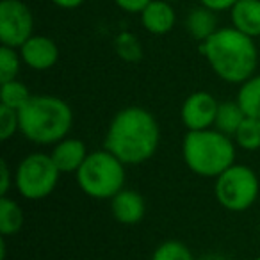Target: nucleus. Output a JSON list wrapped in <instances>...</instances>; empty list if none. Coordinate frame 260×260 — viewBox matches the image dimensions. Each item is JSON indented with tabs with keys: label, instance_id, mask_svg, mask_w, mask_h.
<instances>
[{
	"label": "nucleus",
	"instance_id": "1",
	"mask_svg": "<svg viewBox=\"0 0 260 260\" xmlns=\"http://www.w3.org/2000/svg\"><path fill=\"white\" fill-rule=\"evenodd\" d=\"M160 130L152 112L132 105L112 118L105 134V150L123 164L138 166L152 159L159 148Z\"/></svg>",
	"mask_w": 260,
	"mask_h": 260
},
{
	"label": "nucleus",
	"instance_id": "2",
	"mask_svg": "<svg viewBox=\"0 0 260 260\" xmlns=\"http://www.w3.org/2000/svg\"><path fill=\"white\" fill-rule=\"evenodd\" d=\"M200 52L217 77L224 82L242 84L255 75L258 64V50L253 38L242 34L235 27L217 29L200 45Z\"/></svg>",
	"mask_w": 260,
	"mask_h": 260
},
{
	"label": "nucleus",
	"instance_id": "3",
	"mask_svg": "<svg viewBox=\"0 0 260 260\" xmlns=\"http://www.w3.org/2000/svg\"><path fill=\"white\" fill-rule=\"evenodd\" d=\"M20 132L36 145H55L68 138L73 125L72 107L50 94L30 96L18 111Z\"/></svg>",
	"mask_w": 260,
	"mask_h": 260
},
{
	"label": "nucleus",
	"instance_id": "4",
	"mask_svg": "<svg viewBox=\"0 0 260 260\" xmlns=\"http://www.w3.org/2000/svg\"><path fill=\"white\" fill-rule=\"evenodd\" d=\"M184 162L200 177H219L235 164V146L230 136L219 130H189L182 143Z\"/></svg>",
	"mask_w": 260,
	"mask_h": 260
},
{
	"label": "nucleus",
	"instance_id": "5",
	"mask_svg": "<svg viewBox=\"0 0 260 260\" xmlns=\"http://www.w3.org/2000/svg\"><path fill=\"white\" fill-rule=\"evenodd\" d=\"M77 184L91 198L112 200L125 189V164L109 150L93 152L77 171Z\"/></svg>",
	"mask_w": 260,
	"mask_h": 260
},
{
	"label": "nucleus",
	"instance_id": "6",
	"mask_svg": "<svg viewBox=\"0 0 260 260\" xmlns=\"http://www.w3.org/2000/svg\"><path fill=\"white\" fill-rule=\"evenodd\" d=\"M258 177L248 166L232 164L216 178V198L221 207L232 212L248 210L258 198Z\"/></svg>",
	"mask_w": 260,
	"mask_h": 260
},
{
	"label": "nucleus",
	"instance_id": "7",
	"mask_svg": "<svg viewBox=\"0 0 260 260\" xmlns=\"http://www.w3.org/2000/svg\"><path fill=\"white\" fill-rule=\"evenodd\" d=\"M59 168L47 153H30L18 164L15 185L27 200H43L54 192L59 182Z\"/></svg>",
	"mask_w": 260,
	"mask_h": 260
},
{
	"label": "nucleus",
	"instance_id": "8",
	"mask_svg": "<svg viewBox=\"0 0 260 260\" xmlns=\"http://www.w3.org/2000/svg\"><path fill=\"white\" fill-rule=\"evenodd\" d=\"M34 18L29 6L22 0L0 2V41L6 47L20 48L32 38Z\"/></svg>",
	"mask_w": 260,
	"mask_h": 260
},
{
	"label": "nucleus",
	"instance_id": "9",
	"mask_svg": "<svg viewBox=\"0 0 260 260\" xmlns=\"http://www.w3.org/2000/svg\"><path fill=\"white\" fill-rule=\"evenodd\" d=\"M219 102L207 91H196L189 94L182 104L180 118L187 130H205L210 128L216 121Z\"/></svg>",
	"mask_w": 260,
	"mask_h": 260
},
{
	"label": "nucleus",
	"instance_id": "10",
	"mask_svg": "<svg viewBox=\"0 0 260 260\" xmlns=\"http://www.w3.org/2000/svg\"><path fill=\"white\" fill-rule=\"evenodd\" d=\"M22 61L36 72L50 70L59 59V48L54 40L47 36H32L20 47Z\"/></svg>",
	"mask_w": 260,
	"mask_h": 260
},
{
	"label": "nucleus",
	"instance_id": "11",
	"mask_svg": "<svg viewBox=\"0 0 260 260\" xmlns=\"http://www.w3.org/2000/svg\"><path fill=\"white\" fill-rule=\"evenodd\" d=\"M87 155L89 153L86 150V145L75 138L61 139L59 143H55L50 152L52 160L55 162L61 173H77Z\"/></svg>",
	"mask_w": 260,
	"mask_h": 260
},
{
	"label": "nucleus",
	"instance_id": "12",
	"mask_svg": "<svg viewBox=\"0 0 260 260\" xmlns=\"http://www.w3.org/2000/svg\"><path fill=\"white\" fill-rule=\"evenodd\" d=\"M111 210L116 221L121 224H136L145 216V200L138 191L132 189H121L114 198L111 200Z\"/></svg>",
	"mask_w": 260,
	"mask_h": 260
},
{
	"label": "nucleus",
	"instance_id": "13",
	"mask_svg": "<svg viewBox=\"0 0 260 260\" xmlns=\"http://www.w3.org/2000/svg\"><path fill=\"white\" fill-rule=\"evenodd\" d=\"M177 15L168 0H152L141 13V23L150 34L162 36L175 27Z\"/></svg>",
	"mask_w": 260,
	"mask_h": 260
},
{
	"label": "nucleus",
	"instance_id": "14",
	"mask_svg": "<svg viewBox=\"0 0 260 260\" xmlns=\"http://www.w3.org/2000/svg\"><path fill=\"white\" fill-rule=\"evenodd\" d=\"M232 25L249 38L260 36V0H237L230 9Z\"/></svg>",
	"mask_w": 260,
	"mask_h": 260
},
{
	"label": "nucleus",
	"instance_id": "15",
	"mask_svg": "<svg viewBox=\"0 0 260 260\" xmlns=\"http://www.w3.org/2000/svg\"><path fill=\"white\" fill-rule=\"evenodd\" d=\"M214 13L216 11L205 8V6H200V8L191 9V13L187 15V20H185L187 30L200 43L207 41L217 30V18Z\"/></svg>",
	"mask_w": 260,
	"mask_h": 260
},
{
	"label": "nucleus",
	"instance_id": "16",
	"mask_svg": "<svg viewBox=\"0 0 260 260\" xmlns=\"http://www.w3.org/2000/svg\"><path fill=\"white\" fill-rule=\"evenodd\" d=\"M23 226V212L15 200L0 196V234L2 237L16 235Z\"/></svg>",
	"mask_w": 260,
	"mask_h": 260
},
{
	"label": "nucleus",
	"instance_id": "17",
	"mask_svg": "<svg viewBox=\"0 0 260 260\" xmlns=\"http://www.w3.org/2000/svg\"><path fill=\"white\" fill-rule=\"evenodd\" d=\"M246 118L244 111L241 109V105L235 102H221L219 107H217V114H216V121L214 126L216 130L223 132L226 136H235L237 128L241 126L242 119Z\"/></svg>",
	"mask_w": 260,
	"mask_h": 260
},
{
	"label": "nucleus",
	"instance_id": "18",
	"mask_svg": "<svg viewBox=\"0 0 260 260\" xmlns=\"http://www.w3.org/2000/svg\"><path fill=\"white\" fill-rule=\"evenodd\" d=\"M237 104L244 111L246 116L260 118V75L249 77L241 84L237 93Z\"/></svg>",
	"mask_w": 260,
	"mask_h": 260
},
{
	"label": "nucleus",
	"instance_id": "19",
	"mask_svg": "<svg viewBox=\"0 0 260 260\" xmlns=\"http://www.w3.org/2000/svg\"><path fill=\"white\" fill-rule=\"evenodd\" d=\"M235 143L246 152H255L260 148V118L246 116L235 132Z\"/></svg>",
	"mask_w": 260,
	"mask_h": 260
},
{
	"label": "nucleus",
	"instance_id": "20",
	"mask_svg": "<svg viewBox=\"0 0 260 260\" xmlns=\"http://www.w3.org/2000/svg\"><path fill=\"white\" fill-rule=\"evenodd\" d=\"M30 96L32 94L29 93V87L16 79L0 84V104L2 105H8V107L20 111L30 100Z\"/></svg>",
	"mask_w": 260,
	"mask_h": 260
},
{
	"label": "nucleus",
	"instance_id": "21",
	"mask_svg": "<svg viewBox=\"0 0 260 260\" xmlns=\"http://www.w3.org/2000/svg\"><path fill=\"white\" fill-rule=\"evenodd\" d=\"M22 62V55L16 54V48L2 45L0 47V84L15 80Z\"/></svg>",
	"mask_w": 260,
	"mask_h": 260
},
{
	"label": "nucleus",
	"instance_id": "22",
	"mask_svg": "<svg viewBox=\"0 0 260 260\" xmlns=\"http://www.w3.org/2000/svg\"><path fill=\"white\" fill-rule=\"evenodd\" d=\"M116 52L121 59L128 62H138L143 57V48L139 40L130 32H121L114 41Z\"/></svg>",
	"mask_w": 260,
	"mask_h": 260
},
{
	"label": "nucleus",
	"instance_id": "23",
	"mask_svg": "<svg viewBox=\"0 0 260 260\" xmlns=\"http://www.w3.org/2000/svg\"><path fill=\"white\" fill-rule=\"evenodd\" d=\"M152 260H194V256L184 242L166 241L153 251Z\"/></svg>",
	"mask_w": 260,
	"mask_h": 260
},
{
	"label": "nucleus",
	"instance_id": "24",
	"mask_svg": "<svg viewBox=\"0 0 260 260\" xmlns=\"http://www.w3.org/2000/svg\"><path fill=\"white\" fill-rule=\"evenodd\" d=\"M16 130H20L18 111L0 104V139L8 141L15 136Z\"/></svg>",
	"mask_w": 260,
	"mask_h": 260
},
{
	"label": "nucleus",
	"instance_id": "25",
	"mask_svg": "<svg viewBox=\"0 0 260 260\" xmlns=\"http://www.w3.org/2000/svg\"><path fill=\"white\" fill-rule=\"evenodd\" d=\"M152 0H114V4L118 6L119 9L126 13H139L141 15L143 9L150 4Z\"/></svg>",
	"mask_w": 260,
	"mask_h": 260
},
{
	"label": "nucleus",
	"instance_id": "26",
	"mask_svg": "<svg viewBox=\"0 0 260 260\" xmlns=\"http://www.w3.org/2000/svg\"><path fill=\"white\" fill-rule=\"evenodd\" d=\"M11 187V171L8 160H0V196H8Z\"/></svg>",
	"mask_w": 260,
	"mask_h": 260
},
{
	"label": "nucleus",
	"instance_id": "27",
	"mask_svg": "<svg viewBox=\"0 0 260 260\" xmlns=\"http://www.w3.org/2000/svg\"><path fill=\"white\" fill-rule=\"evenodd\" d=\"M237 0H200V4L205 8L212 9V11H228L235 6Z\"/></svg>",
	"mask_w": 260,
	"mask_h": 260
},
{
	"label": "nucleus",
	"instance_id": "28",
	"mask_svg": "<svg viewBox=\"0 0 260 260\" xmlns=\"http://www.w3.org/2000/svg\"><path fill=\"white\" fill-rule=\"evenodd\" d=\"M57 8H62V9H75L79 6H82L86 0H52Z\"/></svg>",
	"mask_w": 260,
	"mask_h": 260
},
{
	"label": "nucleus",
	"instance_id": "29",
	"mask_svg": "<svg viewBox=\"0 0 260 260\" xmlns=\"http://www.w3.org/2000/svg\"><path fill=\"white\" fill-rule=\"evenodd\" d=\"M168 2H171V4H173V2H178V0H168Z\"/></svg>",
	"mask_w": 260,
	"mask_h": 260
},
{
	"label": "nucleus",
	"instance_id": "30",
	"mask_svg": "<svg viewBox=\"0 0 260 260\" xmlns=\"http://www.w3.org/2000/svg\"><path fill=\"white\" fill-rule=\"evenodd\" d=\"M255 260H260V256H256V258H255Z\"/></svg>",
	"mask_w": 260,
	"mask_h": 260
}]
</instances>
